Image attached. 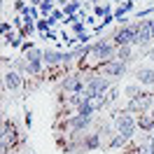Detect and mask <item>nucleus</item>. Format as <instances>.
<instances>
[{
    "mask_svg": "<svg viewBox=\"0 0 154 154\" xmlns=\"http://www.w3.org/2000/svg\"><path fill=\"white\" fill-rule=\"evenodd\" d=\"M26 5H28L26 0H14V12H17V14H21V12H23V7H26Z\"/></svg>",
    "mask_w": 154,
    "mask_h": 154,
    "instance_id": "b1692460",
    "label": "nucleus"
},
{
    "mask_svg": "<svg viewBox=\"0 0 154 154\" xmlns=\"http://www.w3.org/2000/svg\"><path fill=\"white\" fill-rule=\"evenodd\" d=\"M143 91V87L138 84V82H133V84H128V87H124V96L126 98H135L138 94Z\"/></svg>",
    "mask_w": 154,
    "mask_h": 154,
    "instance_id": "dca6fc26",
    "label": "nucleus"
},
{
    "mask_svg": "<svg viewBox=\"0 0 154 154\" xmlns=\"http://www.w3.org/2000/svg\"><path fill=\"white\" fill-rule=\"evenodd\" d=\"M33 49H35V42H33V40H23V45H21V54L26 56V54L33 51Z\"/></svg>",
    "mask_w": 154,
    "mask_h": 154,
    "instance_id": "412c9836",
    "label": "nucleus"
},
{
    "mask_svg": "<svg viewBox=\"0 0 154 154\" xmlns=\"http://www.w3.org/2000/svg\"><path fill=\"white\" fill-rule=\"evenodd\" d=\"M45 66L47 68H58L66 66V51H58V49H45Z\"/></svg>",
    "mask_w": 154,
    "mask_h": 154,
    "instance_id": "9b49d317",
    "label": "nucleus"
},
{
    "mask_svg": "<svg viewBox=\"0 0 154 154\" xmlns=\"http://www.w3.org/2000/svg\"><path fill=\"white\" fill-rule=\"evenodd\" d=\"M51 17H54V19H56L58 23H63V21H66V12L61 10V7H56V10L51 12Z\"/></svg>",
    "mask_w": 154,
    "mask_h": 154,
    "instance_id": "4be33fe9",
    "label": "nucleus"
},
{
    "mask_svg": "<svg viewBox=\"0 0 154 154\" xmlns=\"http://www.w3.org/2000/svg\"><path fill=\"white\" fill-rule=\"evenodd\" d=\"M135 82L140 87H154V68H149V66L138 68L135 70Z\"/></svg>",
    "mask_w": 154,
    "mask_h": 154,
    "instance_id": "f8f14e48",
    "label": "nucleus"
},
{
    "mask_svg": "<svg viewBox=\"0 0 154 154\" xmlns=\"http://www.w3.org/2000/svg\"><path fill=\"white\" fill-rule=\"evenodd\" d=\"M112 77L103 75V72H87V91L94 96V94H107L110 89H112Z\"/></svg>",
    "mask_w": 154,
    "mask_h": 154,
    "instance_id": "20e7f679",
    "label": "nucleus"
},
{
    "mask_svg": "<svg viewBox=\"0 0 154 154\" xmlns=\"http://www.w3.org/2000/svg\"><path fill=\"white\" fill-rule=\"evenodd\" d=\"M135 33H138V21H128L126 26H117L115 33H112V42L115 47H124V45H133Z\"/></svg>",
    "mask_w": 154,
    "mask_h": 154,
    "instance_id": "423d86ee",
    "label": "nucleus"
},
{
    "mask_svg": "<svg viewBox=\"0 0 154 154\" xmlns=\"http://www.w3.org/2000/svg\"><path fill=\"white\" fill-rule=\"evenodd\" d=\"M91 47H94L91 49V63H107L117 54V47L112 40H96Z\"/></svg>",
    "mask_w": 154,
    "mask_h": 154,
    "instance_id": "f03ea898",
    "label": "nucleus"
},
{
    "mask_svg": "<svg viewBox=\"0 0 154 154\" xmlns=\"http://www.w3.org/2000/svg\"><path fill=\"white\" fill-rule=\"evenodd\" d=\"M149 58H152V61H154V51H152V54H149Z\"/></svg>",
    "mask_w": 154,
    "mask_h": 154,
    "instance_id": "7c9ffc66",
    "label": "nucleus"
},
{
    "mask_svg": "<svg viewBox=\"0 0 154 154\" xmlns=\"http://www.w3.org/2000/svg\"><path fill=\"white\" fill-rule=\"evenodd\" d=\"M23 58H26V63H28V77H42V72L47 70V66H45V49L35 47Z\"/></svg>",
    "mask_w": 154,
    "mask_h": 154,
    "instance_id": "0eeeda50",
    "label": "nucleus"
},
{
    "mask_svg": "<svg viewBox=\"0 0 154 154\" xmlns=\"http://www.w3.org/2000/svg\"><path fill=\"white\" fill-rule=\"evenodd\" d=\"M126 154H154V149H152V147H149V145L143 140V143H138L133 149H131V152H126Z\"/></svg>",
    "mask_w": 154,
    "mask_h": 154,
    "instance_id": "2eb2a0df",
    "label": "nucleus"
},
{
    "mask_svg": "<svg viewBox=\"0 0 154 154\" xmlns=\"http://www.w3.org/2000/svg\"><path fill=\"white\" fill-rule=\"evenodd\" d=\"M26 84V79L21 77V72H17L14 68H5V75H2V94L5 96H10V91L12 94H17V91H21V87Z\"/></svg>",
    "mask_w": 154,
    "mask_h": 154,
    "instance_id": "1a4fd4ad",
    "label": "nucleus"
},
{
    "mask_svg": "<svg viewBox=\"0 0 154 154\" xmlns=\"http://www.w3.org/2000/svg\"><path fill=\"white\" fill-rule=\"evenodd\" d=\"M28 5H33V7H40V5H42V0H28Z\"/></svg>",
    "mask_w": 154,
    "mask_h": 154,
    "instance_id": "cd10ccee",
    "label": "nucleus"
},
{
    "mask_svg": "<svg viewBox=\"0 0 154 154\" xmlns=\"http://www.w3.org/2000/svg\"><path fill=\"white\" fill-rule=\"evenodd\" d=\"M149 115H152V117H154V107H152V110H149Z\"/></svg>",
    "mask_w": 154,
    "mask_h": 154,
    "instance_id": "c756f323",
    "label": "nucleus"
},
{
    "mask_svg": "<svg viewBox=\"0 0 154 154\" xmlns=\"http://www.w3.org/2000/svg\"><path fill=\"white\" fill-rule=\"evenodd\" d=\"M23 122H26V126H28V128L33 126V112H30L28 107H26V112H23Z\"/></svg>",
    "mask_w": 154,
    "mask_h": 154,
    "instance_id": "393cba45",
    "label": "nucleus"
},
{
    "mask_svg": "<svg viewBox=\"0 0 154 154\" xmlns=\"http://www.w3.org/2000/svg\"><path fill=\"white\" fill-rule=\"evenodd\" d=\"M84 21H87V26H96L98 17H96V14H87V19H84Z\"/></svg>",
    "mask_w": 154,
    "mask_h": 154,
    "instance_id": "bb28decb",
    "label": "nucleus"
},
{
    "mask_svg": "<svg viewBox=\"0 0 154 154\" xmlns=\"http://www.w3.org/2000/svg\"><path fill=\"white\" fill-rule=\"evenodd\" d=\"M110 119H112V124H115V131L119 135H124L126 140L131 143L135 138V131H138V119H135L133 112H128V110H115L112 115H110Z\"/></svg>",
    "mask_w": 154,
    "mask_h": 154,
    "instance_id": "f257e3e1",
    "label": "nucleus"
},
{
    "mask_svg": "<svg viewBox=\"0 0 154 154\" xmlns=\"http://www.w3.org/2000/svg\"><path fill=\"white\" fill-rule=\"evenodd\" d=\"M94 70H98V72H103V75H107V77H112V79H117V77L126 75V63L119 61V58H112V61H107V63H91V72H94Z\"/></svg>",
    "mask_w": 154,
    "mask_h": 154,
    "instance_id": "6e6552de",
    "label": "nucleus"
},
{
    "mask_svg": "<svg viewBox=\"0 0 154 154\" xmlns=\"http://www.w3.org/2000/svg\"><path fill=\"white\" fill-rule=\"evenodd\" d=\"M138 119V131H143V133H154V117L149 112H143V115L135 117Z\"/></svg>",
    "mask_w": 154,
    "mask_h": 154,
    "instance_id": "ddd939ff",
    "label": "nucleus"
},
{
    "mask_svg": "<svg viewBox=\"0 0 154 154\" xmlns=\"http://www.w3.org/2000/svg\"><path fill=\"white\" fill-rule=\"evenodd\" d=\"M70 33L72 35H82V33H87V21H77L70 26Z\"/></svg>",
    "mask_w": 154,
    "mask_h": 154,
    "instance_id": "a211bd4d",
    "label": "nucleus"
},
{
    "mask_svg": "<svg viewBox=\"0 0 154 154\" xmlns=\"http://www.w3.org/2000/svg\"><path fill=\"white\" fill-rule=\"evenodd\" d=\"M14 70L21 72V75H28V63H26V58H23V56L14 61Z\"/></svg>",
    "mask_w": 154,
    "mask_h": 154,
    "instance_id": "f3484780",
    "label": "nucleus"
},
{
    "mask_svg": "<svg viewBox=\"0 0 154 154\" xmlns=\"http://www.w3.org/2000/svg\"><path fill=\"white\" fill-rule=\"evenodd\" d=\"M152 107H154V94L152 91H140L135 98H128V100H126V110L133 112V115L149 112Z\"/></svg>",
    "mask_w": 154,
    "mask_h": 154,
    "instance_id": "39448f33",
    "label": "nucleus"
},
{
    "mask_svg": "<svg viewBox=\"0 0 154 154\" xmlns=\"http://www.w3.org/2000/svg\"><path fill=\"white\" fill-rule=\"evenodd\" d=\"M103 147H105V145H103V133H100V128L87 131L84 140H82V152H96V149H103Z\"/></svg>",
    "mask_w": 154,
    "mask_h": 154,
    "instance_id": "9d476101",
    "label": "nucleus"
},
{
    "mask_svg": "<svg viewBox=\"0 0 154 154\" xmlns=\"http://www.w3.org/2000/svg\"><path fill=\"white\" fill-rule=\"evenodd\" d=\"M87 87V72H82V70H75V72H68L61 82H58V89H61V94H77V91H82V89Z\"/></svg>",
    "mask_w": 154,
    "mask_h": 154,
    "instance_id": "7ed1b4c3",
    "label": "nucleus"
},
{
    "mask_svg": "<svg viewBox=\"0 0 154 154\" xmlns=\"http://www.w3.org/2000/svg\"><path fill=\"white\" fill-rule=\"evenodd\" d=\"M40 38L42 40H54V42H58V40H61V33H56V30H47V33H42V35H40Z\"/></svg>",
    "mask_w": 154,
    "mask_h": 154,
    "instance_id": "aec40b11",
    "label": "nucleus"
},
{
    "mask_svg": "<svg viewBox=\"0 0 154 154\" xmlns=\"http://www.w3.org/2000/svg\"><path fill=\"white\" fill-rule=\"evenodd\" d=\"M119 96H122V94H119V87H117V84H112V89L107 91V98H110V105H112V103H117V100H119Z\"/></svg>",
    "mask_w": 154,
    "mask_h": 154,
    "instance_id": "6ab92c4d",
    "label": "nucleus"
},
{
    "mask_svg": "<svg viewBox=\"0 0 154 154\" xmlns=\"http://www.w3.org/2000/svg\"><path fill=\"white\" fill-rule=\"evenodd\" d=\"M87 5H100V0H87Z\"/></svg>",
    "mask_w": 154,
    "mask_h": 154,
    "instance_id": "c85d7f7f",
    "label": "nucleus"
},
{
    "mask_svg": "<svg viewBox=\"0 0 154 154\" xmlns=\"http://www.w3.org/2000/svg\"><path fill=\"white\" fill-rule=\"evenodd\" d=\"M133 45H124V47H117V54L115 58H119V61H124V63H128V61H133Z\"/></svg>",
    "mask_w": 154,
    "mask_h": 154,
    "instance_id": "4468645a",
    "label": "nucleus"
},
{
    "mask_svg": "<svg viewBox=\"0 0 154 154\" xmlns=\"http://www.w3.org/2000/svg\"><path fill=\"white\" fill-rule=\"evenodd\" d=\"M12 23H14V28H17V30H21L26 21H23V17H21V14H14V17H12Z\"/></svg>",
    "mask_w": 154,
    "mask_h": 154,
    "instance_id": "5701e85b",
    "label": "nucleus"
},
{
    "mask_svg": "<svg viewBox=\"0 0 154 154\" xmlns=\"http://www.w3.org/2000/svg\"><path fill=\"white\" fill-rule=\"evenodd\" d=\"M0 28H2V35H5V33L14 30V23H12V21H2V23H0Z\"/></svg>",
    "mask_w": 154,
    "mask_h": 154,
    "instance_id": "a878e982",
    "label": "nucleus"
},
{
    "mask_svg": "<svg viewBox=\"0 0 154 154\" xmlns=\"http://www.w3.org/2000/svg\"><path fill=\"white\" fill-rule=\"evenodd\" d=\"M131 2H138V0H131Z\"/></svg>",
    "mask_w": 154,
    "mask_h": 154,
    "instance_id": "2f4dec72",
    "label": "nucleus"
}]
</instances>
